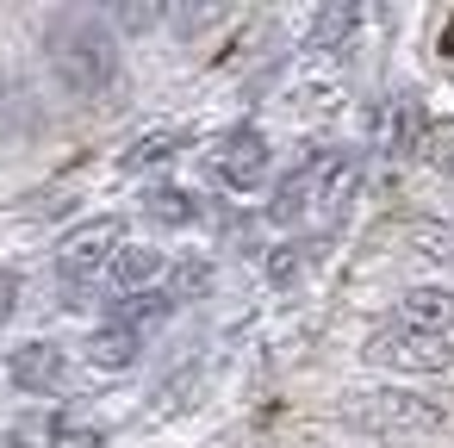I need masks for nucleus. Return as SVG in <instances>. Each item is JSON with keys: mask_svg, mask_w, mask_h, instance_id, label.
Listing matches in <instances>:
<instances>
[{"mask_svg": "<svg viewBox=\"0 0 454 448\" xmlns=\"http://www.w3.org/2000/svg\"><path fill=\"white\" fill-rule=\"evenodd\" d=\"M44 63H51V75L75 100H106L113 82H119V32L94 7L51 13V26H44Z\"/></svg>", "mask_w": 454, "mask_h": 448, "instance_id": "1", "label": "nucleus"}, {"mask_svg": "<svg viewBox=\"0 0 454 448\" xmlns=\"http://www.w3.org/2000/svg\"><path fill=\"white\" fill-rule=\"evenodd\" d=\"M336 423L355 436H435V429H448V411L404 386H367L336 405Z\"/></svg>", "mask_w": 454, "mask_h": 448, "instance_id": "2", "label": "nucleus"}, {"mask_svg": "<svg viewBox=\"0 0 454 448\" xmlns=\"http://www.w3.org/2000/svg\"><path fill=\"white\" fill-rule=\"evenodd\" d=\"M119 218H88V224H75L63 243H57V280L69 287V299L88 287V280H100L106 274V262L119 255Z\"/></svg>", "mask_w": 454, "mask_h": 448, "instance_id": "3", "label": "nucleus"}, {"mask_svg": "<svg viewBox=\"0 0 454 448\" xmlns=\"http://www.w3.org/2000/svg\"><path fill=\"white\" fill-rule=\"evenodd\" d=\"M367 361L373 367H392V373H442V367H454V336L386 324L380 336H367Z\"/></svg>", "mask_w": 454, "mask_h": 448, "instance_id": "4", "label": "nucleus"}, {"mask_svg": "<svg viewBox=\"0 0 454 448\" xmlns=\"http://www.w3.org/2000/svg\"><path fill=\"white\" fill-rule=\"evenodd\" d=\"M212 181L231 187V193H255L268 181V138L255 125H231L212 144Z\"/></svg>", "mask_w": 454, "mask_h": 448, "instance_id": "5", "label": "nucleus"}, {"mask_svg": "<svg viewBox=\"0 0 454 448\" xmlns=\"http://www.w3.org/2000/svg\"><path fill=\"white\" fill-rule=\"evenodd\" d=\"M7 373H13V386L32 392V398L69 392V355H63L57 342H20V349L7 355Z\"/></svg>", "mask_w": 454, "mask_h": 448, "instance_id": "6", "label": "nucleus"}, {"mask_svg": "<svg viewBox=\"0 0 454 448\" xmlns=\"http://www.w3.org/2000/svg\"><path fill=\"white\" fill-rule=\"evenodd\" d=\"M342 156H305V162H293V175L274 187V200H268V218L274 224H299L305 218V206L324 193V181H330V169H336Z\"/></svg>", "mask_w": 454, "mask_h": 448, "instance_id": "7", "label": "nucleus"}, {"mask_svg": "<svg viewBox=\"0 0 454 448\" xmlns=\"http://www.w3.org/2000/svg\"><path fill=\"white\" fill-rule=\"evenodd\" d=\"M162 274H168V255L150 249V243H119V255L106 262V280H113V299H137V293H162Z\"/></svg>", "mask_w": 454, "mask_h": 448, "instance_id": "8", "label": "nucleus"}, {"mask_svg": "<svg viewBox=\"0 0 454 448\" xmlns=\"http://www.w3.org/2000/svg\"><path fill=\"white\" fill-rule=\"evenodd\" d=\"M386 324H398V330H435V336H454V287H404Z\"/></svg>", "mask_w": 454, "mask_h": 448, "instance_id": "9", "label": "nucleus"}, {"mask_svg": "<svg viewBox=\"0 0 454 448\" xmlns=\"http://www.w3.org/2000/svg\"><path fill=\"white\" fill-rule=\"evenodd\" d=\"M144 218L162 224V231H187L200 218V200L187 187H175V181H156V187H144Z\"/></svg>", "mask_w": 454, "mask_h": 448, "instance_id": "10", "label": "nucleus"}, {"mask_svg": "<svg viewBox=\"0 0 454 448\" xmlns=\"http://www.w3.org/2000/svg\"><path fill=\"white\" fill-rule=\"evenodd\" d=\"M175 318V299L168 293H137V299H113L106 305V324H119V330H131V336H150L156 324H168Z\"/></svg>", "mask_w": 454, "mask_h": 448, "instance_id": "11", "label": "nucleus"}, {"mask_svg": "<svg viewBox=\"0 0 454 448\" xmlns=\"http://www.w3.org/2000/svg\"><path fill=\"white\" fill-rule=\"evenodd\" d=\"M137 349H144V336H131V330H119V324H100V330H88V342H82V355H88L94 367H106V373H125V367L137 361Z\"/></svg>", "mask_w": 454, "mask_h": 448, "instance_id": "12", "label": "nucleus"}, {"mask_svg": "<svg viewBox=\"0 0 454 448\" xmlns=\"http://www.w3.org/2000/svg\"><path fill=\"white\" fill-rule=\"evenodd\" d=\"M181 150H187V131H150V138H137V144L119 156V169H125V175H150V169L175 162Z\"/></svg>", "mask_w": 454, "mask_h": 448, "instance_id": "13", "label": "nucleus"}, {"mask_svg": "<svg viewBox=\"0 0 454 448\" xmlns=\"http://www.w3.org/2000/svg\"><path fill=\"white\" fill-rule=\"evenodd\" d=\"M162 293L181 305V299H200V293H212V262L206 255H175L168 262V274H162Z\"/></svg>", "mask_w": 454, "mask_h": 448, "instance_id": "14", "label": "nucleus"}, {"mask_svg": "<svg viewBox=\"0 0 454 448\" xmlns=\"http://www.w3.org/2000/svg\"><path fill=\"white\" fill-rule=\"evenodd\" d=\"M355 26H361V7H317V20H311V44H317V51H336V44H348Z\"/></svg>", "mask_w": 454, "mask_h": 448, "instance_id": "15", "label": "nucleus"}, {"mask_svg": "<svg viewBox=\"0 0 454 448\" xmlns=\"http://www.w3.org/2000/svg\"><path fill=\"white\" fill-rule=\"evenodd\" d=\"M106 429H94L88 417H57L51 423V448H100Z\"/></svg>", "mask_w": 454, "mask_h": 448, "instance_id": "16", "label": "nucleus"}, {"mask_svg": "<svg viewBox=\"0 0 454 448\" xmlns=\"http://www.w3.org/2000/svg\"><path fill=\"white\" fill-rule=\"evenodd\" d=\"M429 162H435V175L454 187V138H435V144H429Z\"/></svg>", "mask_w": 454, "mask_h": 448, "instance_id": "17", "label": "nucleus"}, {"mask_svg": "<svg viewBox=\"0 0 454 448\" xmlns=\"http://www.w3.org/2000/svg\"><path fill=\"white\" fill-rule=\"evenodd\" d=\"M13 305H20V274H13V268H0V324L13 318Z\"/></svg>", "mask_w": 454, "mask_h": 448, "instance_id": "18", "label": "nucleus"}, {"mask_svg": "<svg viewBox=\"0 0 454 448\" xmlns=\"http://www.w3.org/2000/svg\"><path fill=\"white\" fill-rule=\"evenodd\" d=\"M0 448H26V436H20V423H7V417H0Z\"/></svg>", "mask_w": 454, "mask_h": 448, "instance_id": "19", "label": "nucleus"}]
</instances>
